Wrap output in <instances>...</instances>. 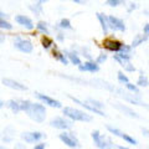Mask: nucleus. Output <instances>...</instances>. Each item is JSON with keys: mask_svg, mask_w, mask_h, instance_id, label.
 <instances>
[{"mask_svg": "<svg viewBox=\"0 0 149 149\" xmlns=\"http://www.w3.org/2000/svg\"><path fill=\"white\" fill-rule=\"evenodd\" d=\"M138 8L137 4H134V3H130L129 4V6H128V13H132L133 10H136V9Z\"/></svg>", "mask_w": 149, "mask_h": 149, "instance_id": "nucleus-40", "label": "nucleus"}, {"mask_svg": "<svg viewBox=\"0 0 149 149\" xmlns=\"http://www.w3.org/2000/svg\"><path fill=\"white\" fill-rule=\"evenodd\" d=\"M68 97H70V100H72V101H73V102H74V103H76V104H78V106L83 107V108H86L88 112H91V113L98 114V116H101V117H103V116H106L103 111H101V109H97L96 107H93L91 103H88L87 101H81V100H78V98H74V97H72V96H68Z\"/></svg>", "mask_w": 149, "mask_h": 149, "instance_id": "nucleus-13", "label": "nucleus"}, {"mask_svg": "<svg viewBox=\"0 0 149 149\" xmlns=\"http://www.w3.org/2000/svg\"><path fill=\"white\" fill-rule=\"evenodd\" d=\"M15 149H27L25 147V144H22V143H16L15 144Z\"/></svg>", "mask_w": 149, "mask_h": 149, "instance_id": "nucleus-42", "label": "nucleus"}, {"mask_svg": "<svg viewBox=\"0 0 149 149\" xmlns=\"http://www.w3.org/2000/svg\"><path fill=\"white\" fill-rule=\"evenodd\" d=\"M78 70H80L81 72H91V73H96L100 71V65L95 62V60H92V61H86L81 63L80 66H78Z\"/></svg>", "mask_w": 149, "mask_h": 149, "instance_id": "nucleus-16", "label": "nucleus"}, {"mask_svg": "<svg viewBox=\"0 0 149 149\" xmlns=\"http://www.w3.org/2000/svg\"><path fill=\"white\" fill-rule=\"evenodd\" d=\"M118 55L122 56V57H124V58H127V60H130L132 58V56H133V47L130 45L123 44L122 47H120V50H119Z\"/></svg>", "mask_w": 149, "mask_h": 149, "instance_id": "nucleus-22", "label": "nucleus"}, {"mask_svg": "<svg viewBox=\"0 0 149 149\" xmlns=\"http://www.w3.org/2000/svg\"><path fill=\"white\" fill-rule=\"evenodd\" d=\"M113 107H114V108H117L119 112L124 113L125 116L130 117V118H139V114L137 113V112H134L132 108H129V107L125 106V104H122V103H118V102H116V103H113Z\"/></svg>", "mask_w": 149, "mask_h": 149, "instance_id": "nucleus-18", "label": "nucleus"}, {"mask_svg": "<svg viewBox=\"0 0 149 149\" xmlns=\"http://www.w3.org/2000/svg\"><path fill=\"white\" fill-rule=\"evenodd\" d=\"M91 138L93 143H95V146L98 149H116V144H113L104 136H102L100 130H93L91 133Z\"/></svg>", "mask_w": 149, "mask_h": 149, "instance_id": "nucleus-3", "label": "nucleus"}, {"mask_svg": "<svg viewBox=\"0 0 149 149\" xmlns=\"http://www.w3.org/2000/svg\"><path fill=\"white\" fill-rule=\"evenodd\" d=\"M125 4V0H106V5H108L111 8H117L119 5Z\"/></svg>", "mask_w": 149, "mask_h": 149, "instance_id": "nucleus-33", "label": "nucleus"}, {"mask_svg": "<svg viewBox=\"0 0 149 149\" xmlns=\"http://www.w3.org/2000/svg\"><path fill=\"white\" fill-rule=\"evenodd\" d=\"M113 58L119 66H122L124 68V71H127V72H134L136 71V67H134V65L130 62V60L124 58V57H122V56H119L118 54L113 55Z\"/></svg>", "mask_w": 149, "mask_h": 149, "instance_id": "nucleus-14", "label": "nucleus"}, {"mask_svg": "<svg viewBox=\"0 0 149 149\" xmlns=\"http://www.w3.org/2000/svg\"><path fill=\"white\" fill-rule=\"evenodd\" d=\"M35 96L37 97V100H39L44 106H49V107H51V108H62L61 102L57 101V100H55V98H52V97L47 96V95H44V93L36 92Z\"/></svg>", "mask_w": 149, "mask_h": 149, "instance_id": "nucleus-9", "label": "nucleus"}, {"mask_svg": "<svg viewBox=\"0 0 149 149\" xmlns=\"http://www.w3.org/2000/svg\"><path fill=\"white\" fill-rule=\"evenodd\" d=\"M29 9L35 14L36 16H39V15H41L42 14V4H40V3H34V4H31V5L29 6Z\"/></svg>", "mask_w": 149, "mask_h": 149, "instance_id": "nucleus-30", "label": "nucleus"}, {"mask_svg": "<svg viewBox=\"0 0 149 149\" xmlns=\"http://www.w3.org/2000/svg\"><path fill=\"white\" fill-rule=\"evenodd\" d=\"M72 1L76 3V4H81V5H82V4H86L87 3V0H72Z\"/></svg>", "mask_w": 149, "mask_h": 149, "instance_id": "nucleus-44", "label": "nucleus"}, {"mask_svg": "<svg viewBox=\"0 0 149 149\" xmlns=\"http://www.w3.org/2000/svg\"><path fill=\"white\" fill-rule=\"evenodd\" d=\"M5 102H4V101H0V108H3V107H5Z\"/></svg>", "mask_w": 149, "mask_h": 149, "instance_id": "nucleus-49", "label": "nucleus"}, {"mask_svg": "<svg viewBox=\"0 0 149 149\" xmlns=\"http://www.w3.org/2000/svg\"><path fill=\"white\" fill-rule=\"evenodd\" d=\"M107 58H108V56H107L106 54H103V52H101V54L96 57L95 62H96V63H98V65H102V63H104V62L107 61Z\"/></svg>", "mask_w": 149, "mask_h": 149, "instance_id": "nucleus-37", "label": "nucleus"}, {"mask_svg": "<svg viewBox=\"0 0 149 149\" xmlns=\"http://www.w3.org/2000/svg\"><path fill=\"white\" fill-rule=\"evenodd\" d=\"M57 29V27H56ZM58 31H57V34H56V39H57V41H60V42H63L65 41V34L62 32V30H60V29H57Z\"/></svg>", "mask_w": 149, "mask_h": 149, "instance_id": "nucleus-38", "label": "nucleus"}, {"mask_svg": "<svg viewBox=\"0 0 149 149\" xmlns=\"http://www.w3.org/2000/svg\"><path fill=\"white\" fill-rule=\"evenodd\" d=\"M6 106L9 107V108L11 109V112L14 114H17L19 112H20V102L16 101V100H10V101H8L6 102Z\"/></svg>", "mask_w": 149, "mask_h": 149, "instance_id": "nucleus-25", "label": "nucleus"}, {"mask_svg": "<svg viewBox=\"0 0 149 149\" xmlns=\"http://www.w3.org/2000/svg\"><path fill=\"white\" fill-rule=\"evenodd\" d=\"M97 19H98L100 24H101V27H102V31H103V34L107 35L109 31V25H108V16L106 15L103 13H97L96 14Z\"/></svg>", "mask_w": 149, "mask_h": 149, "instance_id": "nucleus-21", "label": "nucleus"}, {"mask_svg": "<svg viewBox=\"0 0 149 149\" xmlns=\"http://www.w3.org/2000/svg\"><path fill=\"white\" fill-rule=\"evenodd\" d=\"M27 116L36 123H42L46 119V107L42 103H32L27 109Z\"/></svg>", "mask_w": 149, "mask_h": 149, "instance_id": "nucleus-2", "label": "nucleus"}, {"mask_svg": "<svg viewBox=\"0 0 149 149\" xmlns=\"http://www.w3.org/2000/svg\"><path fill=\"white\" fill-rule=\"evenodd\" d=\"M1 82H3L4 86L11 88V90H15V91H26V90H27V87H26L25 85H22V83L17 82V81H15V80H13V78L4 77L3 80H1Z\"/></svg>", "mask_w": 149, "mask_h": 149, "instance_id": "nucleus-15", "label": "nucleus"}, {"mask_svg": "<svg viewBox=\"0 0 149 149\" xmlns=\"http://www.w3.org/2000/svg\"><path fill=\"white\" fill-rule=\"evenodd\" d=\"M41 45H42V47L45 50H50L54 46V40L49 35H44L42 39H41Z\"/></svg>", "mask_w": 149, "mask_h": 149, "instance_id": "nucleus-28", "label": "nucleus"}, {"mask_svg": "<svg viewBox=\"0 0 149 149\" xmlns=\"http://www.w3.org/2000/svg\"><path fill=\"white\" fill-rule=\"evenodd\" d=\"M0 17H3V19H6V17H8V14H5L4 11H1V10H0Z\"/></svg>", "mask_w": 149, "mask_h": 149, "instance_id": "nucleus-45", "label": "nucleus"}, {"mask_svg": "<svg viewBox=\"0 0 149 149\" xmlns=\"http://www.w3.org/2000/svg\"><path fill=\"white\" fill-rule=\"evenodd\" d=\"M65 55L67 56L68 62H71L72 65H74V66H80V65L82 63L81 58H80V55H78L73 49H71V50H65Z\"/></svg>", "mask_w": 149, "mask_h": 149, "instance_id": "nucleus-20", "label": "nucleus"}, {"mask_svg": "<svg viewBox=\"0 0 149 149\" xmlns=\"http://www.w3.org/2000/svg\"><path fill=\"white\" fill-rule=\"evenodd\" d=\"M36 29H37V31L42 32L44 35H50V30H49L47 22H45V21H39V22L36 24Z\"/></svg>", "mask_w": 149, "mask_h": 149, "instance_id": "nucleus-29", "label": "nucleus"}, {"mask_svg": "<svg viewBox=\"0 0 149 149\" xmlns=\"http://www.w3.org/2000/svg\"><path fill=\"white\" fill-rule=\"evenodd\" d=\"M14 29V26L9 22L6 19L0 17V30H5V31H11Z\"/></svg>", "mask_w": 149, "mask_h": 149, "instance_id": "nucleus-31", "label": "nucleus"}, {"mask_svg": "<svg viewBox=\"0 0 149 149\" xmlns=\"http://www.w3.org/2000/svg\"><path fill=\"white\" fill-rule=\"evenodd\" d=\"M57 29L62 30V31H65V30H71L72 29V25H71V21H70V19H67V17L61 19L60 22L57 24Z\"/></svg>", "mask_w": 149, "mask_h": 149, "instance_id": "nucleus-26", "label": "nucleus"}, {"mask_svg": "<svg viewBox=\"0 0 149 149\" xmlns=\"http://www.w3.org/2000/svg\"><path fill=\"white\" fill-rule=\"evenodd\" d=\"M137 86L138 87H148L149 86V78L146 76V74H144L143 71H141V74L138 76Z\"/></svg>", "mask_w": 149, "mask_h": 149, "instance_id": "nucleus-27", "label": "nucleus"}, {"mask_svg": "<svg viewBox=\"0 0 149 149\" xmlns=\"http://www.w3.org/2000/svg\"><path fill=\"white\" fill-rule=\"evenodd\" d=\"M32 149H46V143H44V142L37 143V144H35V147Z\"/></svg>", "mask_w": 149, "mask_h": 149, "instance_id": "nucleus-39", "label": "nucleus"}, {"mask_svg": "<svg viewBox=\"0 0 149 149\" xmlns=\"http://www.w3.org/2000/svg\"><path fill=\"white\" fill-rule=\"evenodd\" d=\"M116 149H129V148L124 146H116Z\"/></svg>", "mask_w": 149, "mask_h": 149, "instance_id": "nucleus-46", "label": "nucleus"}, {"mask_svg": "<svg viewBox=\"0 0 149 149\" xmlns=\"http://www.w3.org/2000/svg\"><path fill=\"white\" fill-rule=\"evenodd\" d=\"M87 102H88V103H91L93 107H96L97 109H101V111H102V108L104 107V104L102 103V102L97 101V100H93V98H88V100H87Z\"/></svg>", "mask_w": 149, "mask_h": 149, "instance_id": "nucleus-36", "label": "nucleus"}, {"mask_svg": "<svg viewBox=\"0 0 149 149\" xmlns=\"http://www.w3.org/2000/svg\"><path fill=\"white\" fill-rule=\"evenodd\" d=\"M107 130H108V132H109L111 134H113V136L118 137V138H120V139H123V141H124L125 143H128V144H132V146H137V144H138L137 139H134L133 137H130L129 134L122 132L120 129L116 128V127H112V125H108V127H107Z\"/></svg>", "mask_w": 149, "mask_h": 149, "instance_id": "nucleus-7", "label": "nucleus"}, {"mask_svg": "<svg viewBox=\"0 0 149 149\" xmlns=\"http://www.w3.org/2000/svg\"><path fill=\"white\" fill-rule=\"evenodd\" d=\"M143 32H144V35L149 36V22H148V24L144 25V27H143Z\"/></svg>", "mask_w": 149, "mask_h": 149, "instance_id": "nucleus-41", "label": "nucleus"}, {"mask_svg": "<svg viewBox=\"0 0 149 149\" xmlns=\"http://www.w3.org/2000/svg\"><path fill=\"white\" fill-rule=\"evenodd\" d=\"M62 113L72 122H91L92 120V117L88 113L78 108H73V107H65L62 108Z\"/></svg>", "mask_w": 149, "mask_h": 149, "instance_id": "nucleus-1", "label": "nucleus"}, {"mask_svg": "<svg viewBox=\"0 0 149 149\" xmlns=\"http://www.w3.org/2000/svg\"><path fill=\"white\" fill-rule=\"evenodd\" d=\"M20 137H21V139L25 143H27V144H34V143H39L41 139L45 137V134L35 130V132H24V133H21Z\"/></svg>", "mask_w": 149, "mask_h": 149, "instance_id": "nucleus-11", "label": "nucleus"}, {"mask_svg": "<svg viewBox=\"0 0 149 149\" xmlns=\"http://www.w3.org/2000/svg\"><path fill=\"white\" fill-rule=\"evenodd\" d=\"M123 42L119 41L118 39H114V37H108L103 41V47L107 50V51H111V52H116L118 54L120 47H122Z\"/></svg>", "mask_w": 149, "mask_h": 149, "instance_id": "nucleus-12", "label": "nucleus"}, {"mask_svg": "<svg viewBox=\"0 0 149 149\" xmlns=\"http://www.w3.org/2000/svg\"><path fill=\"white\" fill-rule=\"evenodd\" d=\"M20 102V109L22 111V112H27V109L30 108V104H31V101H29V100H22V101H19Z\"/></svg>", "mask_w": 149, "mask_h": 149, "instance_id": "nucleus-35", "label": "nucleus"}, {"mask_svg": "<svg viewBox=\"0 0 149 149\" xmlns=\"http://www.w3.org/2000/svg\"><path fill=\"white\" fill-rule=\"evenodd\" d=\"M124 86L128 90V92H132V93H134V95H141V90H139V87L137 85H134V83L128 82V83H125Z\"/></svg>", "mask_w": 149, "mask_h": 149, "instance_id": "nucleus-32", "label": "nucleus"}, {"mask_svg": "<svg viewBox=\"0 0 149 149\" xmlns=\"http://www.w3.org/2000/svg\"><path fill=\"white\" fill-rule=\"evenodd\" d=\"M142 132H143L144 136L149 138V129H147V128H142Z\"/></svg>", "mask_w": 149, "mask_h": 149, "instance_id": "nucleus-43", "label": "nucleus"}, {"mask_svg": "<svg viewBox=\"0 0 149 149\" xmlns=\"http://www.w3.org/2000/svg\"><path fill=\"white\" fill-rule=\"evenodd\" d=\"M117 78H118V82L119 83H122V85H125V83H128L129 82V78L127 74H124V72L122 71H118L117 73Z\"/></svg>", "mask_w": 149, "mask_h": 149, "instance_id": "nucleus-34", "label": "nucleus"}, {"mask_svg": "<svg viewBox=\"0 0 149 149\" xmlns=\"http://www.w3.org/2000/svg\"><path fill=\"white\" fill-rule=\"evenodd\" d=\"M4 41H5V37H4L3 35H0V45H1V44L4 42Z\"/></svg>", "mask_w": 149, "mask_h": 149, "instance_id": "nucleus-47", "label": "nucleus"}, {"mask_svg": "<svg viewBox=\"0 0 149 149\" xmlns=\"http://www.w3.org/2000/svg\"><path fill=\"white\" fill-rule=\"evenodd\" d=\"M108 25H109V30L112 31H118V32H124L125 31V24L124 21L118 16L114 15H109L108 16Z\"/></svg>", "mask_w": 149, "mask_h": 149, "instance_id": "nucleus-10", "label": "nucleus"}, {"mask_svg": "<svg viewBox=\"0 0 149 149\" xmlns=\"http://www.w3.org/2000/svg\"><path fill=\"white\" fill-rule=\"evenodd\" d=\"M50 125L52 128L56 129H61V130H68L72 128L73 122L71 119H68L66 117H55L50 120Z\"/></svg>", "mask_w": 149, "mask_h": 149, "instance_id": "nucleus-6", "label": "nucleus"}, {"mask_svg": "<svg viewBox=\"0 0 149 149\" xmlns=\"http://www.w3.org/2000/svg\"><path fill=\"white\" fill-rule=\"evenodd\" d=\"M14 47L22 54H31L32 50H34V45H32L30 40L16 36L15 39H14Z\"/></svg>", "mask_w": 149, "mask_h": 149, "instance_id": "nucleus-5", "label": "nucleus"}, {"mask_svg": "<svg viewBox=\"0 0 149 149\" xmlns=\"http://www.w3.org/2000/svg\"><path fill=\"white\" fill-rule=\"evenodd\" d=\"M52 56L57 60V61L61 62L62 65H68V58H67V56L65 55V52H61V51H58V50H54Z\"/></svg>", "mask_w": 149, "mask_h": 149, "instance_id": "nucleus-24", "label": "nucleus"}, {"mask_svg": "<svg viewBox=\"0 0 149 149\" xmlns=\"http://www.w3.org/2000/svg\"><path fill=\"white\" fill-rule=\"evenodd\" d=\"M35 3H40V4H44V3H46L47 0H34Z\"/></svg>", "mask_w": 149, "mask_h": 149, "instance_id": "nucleus-48", "label": "nucleus"}, {"mask_svg": "<svg viewBox=\"0 0 149 149\" xmlns=\"http://www.w3.org/2000/svg\"><path fill=\"white\" fill-rule=\"evenodd\" d=\"M0 149H9V148L5 147V146H0Z\"/></svg>", "mask_w": 149, "mask_h": 149, "instance_id": "nucleus-50", "label": "nucleus"}, {"mask_svg": "<svg viewBox=\"0 0 149 149\" xmlns=\"http://www.w3.org/2000/svg\"><path fill=\"white\" fill-rule=\"evenodd\" d=\"M116 91L119 93V96L122 97L124 101L129 102L132 104H136V106H141V107H146V108H149V106L147 103H144L142 101V97L141 95H134L132 92H128V91H123L120 88H116Z\"/></svg>", "mask_w": 149, "mask_h": 149, "instance_id": "nucleus-4", "label": "nucleus"}, {"mask_svg": "<svg viewBox=\"0 0 149 149\" xmlns=\"http://www.w3.org/2000/svg\"><path fill=\"white\" fill-rule=\"evenodd\" d=\"M15 21H16L20 26L25 27L26 30H32V29L35 27L34 21H32L29 16H25V15H16V16H15Z\"/></svg>", "mask_w": 149, "mask_h": 149, "instance_id": "nucleus-17", "label": "nucleus"}, {"mask_svg": "<svg viewBox=\"0 0 149 149\" xmlns=\"http://www.w3.org/2000/svg\"><path fill=\"white\" fill-rule=\"evenodd\" d=\"M58 138H60V141H61L65 146H67L68 148L74 149V148L80 147V142H78V139L74 137L72 133H68L67 130H63V132L58 136Z\"/></svg>", "mask_w": 149, "mask_h": 149, "instance_id": "nucleus-8", "label": "nucleus"}, {"mask_svg": "<svg viewBox=\"0 0 149 149\" xmlns=\"http://www.w3.org/2000/svg\"><path fill=\"white\" fill-rule=\"evenodd\" d=\"M148 37L149 36L144 35V34H138V35L134 36V39L132 41V44H130V46H132L133 49H136V47H138V46H141L142 44L146 42V41L148 40Z\"/></svg>", "mask_w": 149, "mask_h": 149, "instance_id": "nucleus-23", "label": "nucleus"}, {"mask_svg": "<svg viewBox=\"0 0 149 149\" xmlns=\"http://www.w3.org/2000/svg\"><path fill=\"white\" fill-rule=\"evenodd\" d=\"M15 133H16V130L14 127H11V125H8V127L4 129V132H3V136H1V141L8 144V143H11L14 141V138H15Z\"/></svg>", "mask_w": 149, "mask_h": 149, "instance_id": "nucleus-19", "label": "nucleus"}]
</instances>
